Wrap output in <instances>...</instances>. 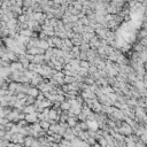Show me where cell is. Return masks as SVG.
Here are the masks:
<instances>
[{
    "label": "cell",
    "instance_id": "7",
    "mask_svg": "<svg viewBox=\"0 0 147 147\" xmlns=\"http://www.w3.org/2000/svg\"><path fill=\"white\" fill-rule=\"evenodd\" d=\"M39 124H40L42 129H43L44 131H46V132H47V131L49 130V128H51V124H49V123H48L46 120H44V121H40V122H39Z\"/></svg>",
    "mask_w": 147,
    "mask_h": 147
},
{
    "label": "cell",
    "instance_id": "8",
    "mask_svg": "<svg viewBox=\"0 0 147 147\" xmlns=\"http://www.w3.org/2000/svg\"><path fill=\"white\" fill-rule=\"evenodd\" d=\"M9 96V91L8 90H3L0 89V99L1 98H5V97H8Z\"/></svg>",
    "mask_w": 147,
    "mask_h": 147
},
{
    "label": "cell",
    "instance_id": "1",
    "mask_svg": "<svg viewBox=\"0 0 147 147\" xmlns=\"http://www.w3.org/2000/svg\"><path fill=\"white\" fill-rule=\"evenodd\" d=\"M25 121L26 123L29 124H35L38 122V113H34V114H29V115H25Z\"/></svg>",
    "mask_w": 147,
    "mask_h": 147
},
{
    "label": "cell",
    "instance_id": "10",
    "mask_svg": "<svg viewBox=\"0 0 147 147\" xmlns=\"http://www.w3.org/2000/svg\"><path fill=\"white\" fill-rule=\"evenodd\" d=\"M4 15V11H3V8L0 7V16H3Z\"/></svg>",
    "mask_w": 147,
    "mask_h": 147
},
{
    "label": "cell",
    "instance_id": "5",
    "mask_svg": "<svg viewBox=\"0 0 147 147\" xmlns=\"http://www.w3.org/2000/svg\"><path fill=\"white\" fill-rule=\"evenodd\" d=\"M69 128H74L77 125V116H74V117H69L68 121H67Z\"/></svg>",
    "mask_w": 147,
    "mask_h": 147
},
{
    "label": "cell",
    "instance_id": "9",
    "mask_svg": "<svg viewBox=\"0 0 147 147\" xmlns=\"http://www.w3.org/2000/svg\"><path fill=\"white\" fill-rule=\"evenodd\" d=\"M8 147H22V145H20V144H13V142H9Z\"/></svg>",
    "mask_w": 147,
    "mask_h": 147
},
{
    "label": "cell",
    "instance_id": "2",
    "mask_svg": "<svg viewBox=\"0 0 147 147\" xmlns=\"http://www.w3.org/2000/svg\"><path fill=\"white\" fill-rule=\"evenodd\" d=\"M43 82H44V78L39 74H36L35 77L31 79V85H32V87H38Z\"/></svg>",
    "mask_w": 147,
    "mask_h": 147
},
{
    "label": "cell",
    "instance_id": "11",
    "mask_svg": "<svg viewBox=\"0 0 147 147\" xmlns=\"http://www.w3.org/2000/svg\"><path fill=\"white\" fill-rule=\"evenodd\" d=\"M1 30H3V22L0 21V31H1Z\"/></svg>",
    "mask_w": 147,
    "mask_h": 147
},
{
    "label": "cell",
    "instance_id": "3",
    "mask_svg": "<svg viewBox=\"0 0 147 147\" xmlns=\"http://www.w3.org/2000/svg\"><path fill=\"white\" fill-rule=\"evenodd\" d=\"M11 70H12V73H15V71H24V68H23V66H22L20 62H12V63H11Z\"/></svg>",
    "mask_w": 147,
    "mask_h": 147
},
{
    "label": "cell",
    "instance_id": "6",
    "mask_svg": "<svg viewBox=\"0 0 147 147\" xmlns=\"http://www.w3.org/2000/svg\"><path fill=\"white\" fill-rule=\"evenodd\" d=\"M34 140H35V138H34V137H31V136L25 137V138H24V144H23V145H24L25 147H31V145H32Z\"/></svg>",
    "mask_w": 147,
    "mask_h": 147
},
{
    "label": "cell",
    "instance_id": "4",
    "mask_svg": "<svg viewBox=\"0 0 147 147\" xmlns=\"http://www.w3.org/2000/svg\"><path fill=\"white\" fill-rule=\"evenodd\" d=\"M28 96L30 97H34V98H37L39 96V90L37 89V87H30V89L28 90Z\"/></svg>",
    "mask_w": 147,
    "mask_h": 147
}]
</instances>
